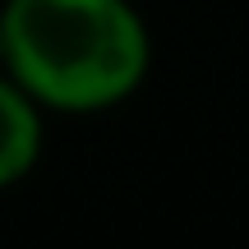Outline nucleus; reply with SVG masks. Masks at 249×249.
<instances>
[{"instance_id": "obj_2", "label": "nucleus", "mask_w": 249, "mask_h": 249, "mask_svg": "<svg viewBox=\"0 0 249 249\" xmlns=\"http://www.w3.org/2000/svg\"><path fill=\"white\" fill-rule=\"evenodd\" d=\"M46 152V111L0 70V194L23 185Z\"/></svg>"}, {"instance_id": "obj_1", "label": "nucleus", "mask_w": 249, "mask_h": 249, "mask_svg": "<svg viewBox=\"0 0 249 249\" xmlns=\"http://www.w3.org/2000/svg\"><path fill=\"white\" fill-rule=\"evenodd\" d=\"M0 70L46 116L116 111L152 74L134 0H0Z\"/></svg>"}]
</instances>
